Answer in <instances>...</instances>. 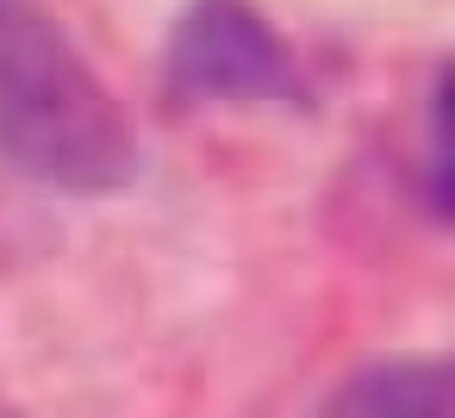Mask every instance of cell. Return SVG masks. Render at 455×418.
Masks as SVG:
<instances>
[{
  "label": "cell",
  "mask_w": 455,
  "mask_h": 418,
  "mask_svg": "<svg viewBox=\"0 0 455 418\" xmlns=\"http://www.w3.org/2000/svg\"><path fill=\"white\" fill-rule=\"evenodd\" d=\"M324 412L337 418H449L455 412V362L411 356V362H374L349 374Z\"/></svg>",
  "instance_id": "3957f363"
},
{
  "label": "cell",
  "mask_w": 455,
  "mask_h": 418,
  "mask_svg": "<svg viewBox=\"0 0 455 418\" xmlns=\"http://www.w3.org/2000/svg\"><path fill=\"white\" fill-rule=\"evenodd\" d=\"M163 63L175 100H299L293 51L256 0H188Z\"/></svg>",
  "instance_id": "7a4b0ae2"
},
{
  "label": "cell",
  "mask_w": 455,
  "mask_h": 418,
  "mask_svg": "<svg viewBox=\"0 0 455 418\" xmlns=\"http://www.w3.org/2000/svg\"><path fill=\"white\" fill-rule=\"evenodd\" d=\"M430 213H436V219L455 213V163H449V69L436 76V94H430Z\"/></svg>",
  "instance_id": "277c9868"
},
{
  "label": "cell",
  "mask_w": 455,
  "mask_h": 418,
  "mask_svg": "<svg viewBox=\"0 0 455 418\" xmlns=\"http://www.w3.org/2000/svg\"><path fill=\"white\" fill-rule=\"evenodd\" d=\"M0 163L82 200L138 181V132L119 94L44 0H0Z\"/></svg>",
  "instance_id": "6da1fadb"
}]
</instances>
